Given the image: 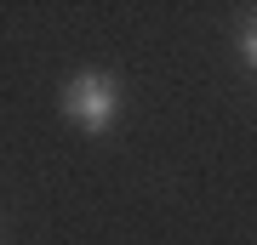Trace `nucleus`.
Segmentation results:
<instances>
[{
	"mask_svg": "<svg viewBox=\"0 0 257 245\" xmlns=\"http://www.w3.org/2000/svg\"><path fill=\"white\" fill-rule=\"evenodd\" d=\"M63 114L80 131H109L120 120V80H109V74H97V69L74 74L63 86Z\"/></svg>",
	"mask_w": 257,
	"mask_h": 245,
	"instance_id": "nucleus-1",
	"label": "nucleus"
},
{
	"mask_svg": "<svg viewBox=\"0 0 257 245\" xmlns=\"http://www.w3.org/2000/svg\"><path fill=\"white\" fill-rule=\"evenodd\" d=\"M240 52H246V63L257 69V18L246 23V35H240Z\"/></svg>",
	"mask_w": 257,
	"mask_h": 245,
	"instance_id": "nucleus-2",
	"label": "nucleus"
}]
</instances>
